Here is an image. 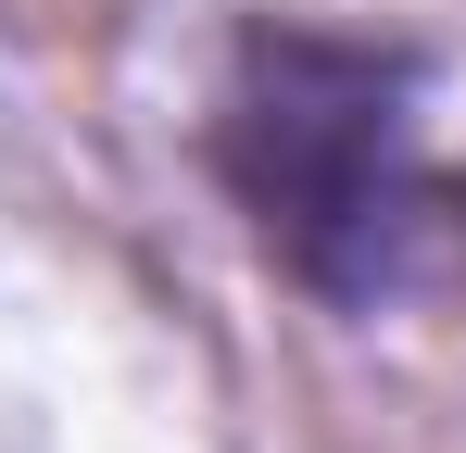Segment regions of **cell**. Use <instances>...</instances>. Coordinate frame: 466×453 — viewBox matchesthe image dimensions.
<instances>
[{"label": "cell", "instance_id": "6da1fadb", "mask_svg": "<svg viewBox=\"0 0 466 453\" xmlns=\"http://www.w3.org/2000/svg\"><path fill=\"white\" fill-rule=\"evenodd\" d=\"M416 126H429V64L403 38L252 13L228 38L215 114H202V164L252 215L290 290H315L328 315H379L416 290V252L466 202L429 176Z\"/></svg>", "mask_w": 466, "mask_h": 453}]
</instances>
